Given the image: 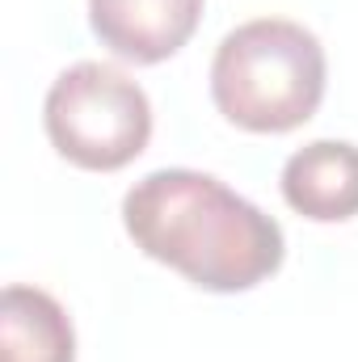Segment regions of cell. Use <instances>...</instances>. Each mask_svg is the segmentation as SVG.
Here are the masks:
<instances>
[{"instance_id": "1", "label": "cell", "mask_w": 358, "mask_h": 362, "mask_svg": "<svg viewBox=\"0 0 358 362\" xmlns=\"http://www.w3.org/2000/svg\"><path fill=\"white\" fill-rule=\"evenodd\" d=\"M122 228L152 262L202 291H249L282 266L278 219L198 169H156L122 198Z\"/></svg>"}, {"instance_id": "2", "label": "cell", "mask_w": 358, "mask_h": 362, "mask_svg": "<svg viewBox=\"0 0 358 362\" xmlns=\"http://www.w3.org/2000/svg\"><path fill=\"white\" fill-rule=\"evenodd\" d=\"M215 110L253 135L304 127L325 97V47L287 17H258L224 34L211 59Z\"/></svg>"}, {"instance_id": "3", "label": "cell", "mask_w": 358, "mask_h": 362, "mask_svg": "<svg viewBox=\"0 0 358 362\" xmlns=\"http://www.w3.org/2000/svg\"><path fill=\"white\" fill-rule=\"evenodd\" d=\"M51 148L89 173L127 169L152 139V101L127 72L110 64H72L42 101Z\"/></svg>"}, {"instance_id": "4", "label": "cell", "mask_w": 358, "mask_h": 362, "mask_svg": "<svg viewBox=\"0 0 358 362\" xmlns=\"http://www.w3.org/2000/svg\"><path fill=\"white\" fill-rule=\"evenodd\" d=\"M207 0H89V25L127 64H161L178 55L202 21Z\"/></svg>"}, {"instance_id": "5", "label": "cell", "mask_w": 358, "mask_h": 362, "mask_svg": "<svg viewBox=\"0 0 358 362\" xmlns=\"http://www.w3.org/2000/svg\"><path fill=\"white\" fill-rule=\"evenodd\" d=\"M282 198L316 223L358 215V148L346 139H316L282 165Z\"/></svg>"}, {"instance_id": "6", "label": "cell", "mask_w": 358, "mask_h": 362, "mask_svg": "<svg viewBox=\"0 0 358 362\" xmlns=\"http://www.w3.org/2000/svg\"><path fill=\"white\" fill-rule=\"evenodd\" d=\"M0 362H76V333L55 295L25 282L4 286Z\"/></svg>"}]
</instances>
